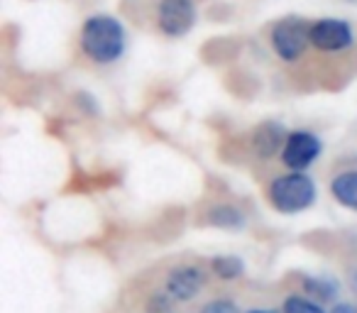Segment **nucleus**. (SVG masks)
<instances>
[{"instance_id":"1","label":"nucleus","mask_w":357,"mask_h":313,"mask_svg":"<svg viewBox=\"0 0 357 313\" xmlns=\"http://www.w3.org/2000/svg\"><path fill=\"white\" fill-rule=\"evenodd\" d=\"M81 49L96 64H113L125 52V27L110 15H93L81 27Z\"/></svg>"},{"instance_id":"2","label":"nucleus","mask_w":357,"mask_h":313,"mask_svg":"<svg viewBox=\"0 0 357 313\" xmlns=\"http://www.w3.org/2000/svg\"><path fill=\"white\" fill-rule=\"evenodd\" d=\"M318 199V189L313 179L303 171H291L272 181L269 186V201L284 215H296L308 211Z\"/></svg>"},{"instance_id":"3","label":"nucleus","mask_w":357,"mask_h":313,"mask_svg":"<svg viewBox=\"0 0 357 313\" xmlns=\"http://www.w3.org/2000/svg\"><path fill=\"white\" fill-rule=\"evenodd\" d=\"M311 45V25L303 17H284L272 27V47L284 61H296Z\"/></svg>"},{"instance_id":"4","label":"nucleus","mask_w":357,"mask_h":313,"mask_svg":"<svg viewBox=\"0 0 357 313\" xmlns=\"http://www.w3.org/2000/svg\"><path fill=\"white\" fill-rule=\"evenodd\" d=\"M323 152V142L311 130H294L289 132V139L282 149V162L291 171H306L311 165H316Z\"/></svg>"},{"instance_id":"5","label":"nucleus","mask_w":357,"mask_h":313,"mask_svg":"<svg viewBox=\"0 0 357 313\" xmlns=\"http://www.w3.org/2000/svg\"><path fill=\"white\" fill-rule=\"evenodd\" d=\"M352 42H355V35L345 20L323 17L311 25V45L321 52H342L352 47Z\"/></svg>"},{"instance_id":"6","label":"nucleus","mask_w":357,"mask_h":313,"mask_svg":"<svg viewBox=\"0 0 357 313\" xmlns=\"http://www.w3.org/2000/svg\"><path fill=\"white\" fill-rule=\"evenodd\" d=\"M196 22L194 0H162L159 3V30L169 37H184Z\"/></svg>"},{"instance_id":"7","label":"nucleus","mask_w":357,"mask_h":313,"mask_svg":"<svg viewBox=\"0 0 357 313\" xmlns=\"http://www.w3.org/2000/svg\"><path fill=\"white\" fill-rule=\"evenodd\" d=\"M289 139V132L279 120H264L252 132V149L259 160H272L274 154L282 152Z\"/></svg>"},{"instance_id":"8","label":"nucleus","mask_w":357,"mask_h":313,"mask_svg":"<svg viewBox=\"0 0 357 313\" xmlns=\"http://www.w3.org/2000/svg\"><path fill=\"white\" fill-rule=\"evenodd\" d=\"M204 284L206 274L199 267H176L167 277V291L174 296V301H191L204 289Z\"/></svg>"},{"instance_id":"9","label":"nucleus","mask_w":357,"mask_h":313,"mask_svg":"<svg viewBox=\"0 0 357 313\" xmlns=\"http://www.w3.org/2000/svg\"><path fill=\"white\" fill-rule=\"evenodd\" d=\"M331 194L340 206H345V208H350V211H357V169L337 174L331 184Z\"/></svg>"},{"instance_id":"10","label":"nucleus","mask_w":357,"mask_h":313,"mask_svg":"<svg viewBox=\"0 0 357 313\" xmlns=\"http://www.w3.org/2000/svg\"><path fill=\"white\" fill-rule=\"evenodd\" d=\"M303 291L311 293L316 301H333L340 291V284L333 277H303Z\"/></svg>"},{"instance_id":"11","label":"nucleus","mask_w":357,"mask_h":313,"mask_svg":"<svg viewBox=\"0 0 357 313\" xmlns=\"http://www.w3.org/2000/svg\"><path fill=\"white\" fill-rule=\"evenodd\" d=\"M211 269L218 279L223 282H233V279H240L245 274V262L238 257V254H218V257L211 262Z\"/></svg>"},{"instance_id":"12","label":"nucleus","mask_w":357,"mask_h":313,"mask_svg":"<svg viewBox=\"0 0 357 313\" xmlns=\"http://www.w3.org/2000/svg\"><path fill=\"white\" fill-rule=\"evenodd\" d=\"M208 223L215 225V228L235 230L245 225V215L240 213L235 206H213V208L208 211Z\"/></svg>"},{"instance_id":"13","label":"nucleus","mask_w":357,"mask_h":313,"mask_svg":"<svg viewBox=\"0 0 357 313\" xmlns=\"http://www.w3.org/2000/svg\"><path fill=\"white\" fill-rule=\"evenodd\" d=\"M282 313H328L323 311V306L313 298H303V296H289L282 306Z\"/></svg>"},{"instance_id":"14","label":"nucleus","mask_w":357,"mask_h":313,"mask_svg":"<svg viewBox=\"0 0 357 313\" xmlns=\"http://www.w3.org/2000/svg\"><path fill=\"white\" fill-rule=\"evenodd\" d=\"M174 311V296L172 293H152L147 298V313H172Z\"/></svg>"},{"instance_id":"15","label":"nucleus","mask_w":357,"mask_h":313,"mask_svg":"<svg viewBox=\"0 0 357 313\" xmlns=\"http://www.w3.org/2000/svg\"><path fill=\"white\" fill-rule=\"evenodd\" d=\"M201 313H238V306L228 298H215V301L206 303Z\"/></svg>"},{"instance_id":"16","label":"nucleus","mask_w":357,"mask_h":313,"mask_svg":"<svg viewBox=\"0 0 357 313\" xmlns=\"http://www.w3.org/2000/svg\"><path fill=\"white\" fill-rule=\"evenodd\" d=\"M328 313H357V308L352 303H335Z\"/></svg>"},{"instance_id":"17","label":"nucleus","mask_w":357,"mask_h":313,"mask_svg":"<svg viewBox=\"0 0 357 313\" xmlns=\"http://www.w3.org/2000/svg\"><path fill=\"white\" fill-rule=\"evenodd\" d=\"M248 313H279V311H274V308H252Z\"/></svg>"}]
</instances>
